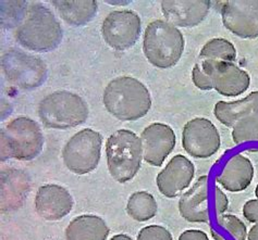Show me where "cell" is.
<instances>
[{"label": "cell", "instance_id": "obj_13", "mask_svg": "<svg viewBox=\"0 0 258 240\" xmlns=\"http://www.w3.org/2000/svg\"><path fill=\"white\" fill-rule=\"evenodd\" d=\"M143 160L152 167L159 168L175 147L176 137L171 126L164 123H153L145 127L140 136Z\"/></svg>", "mask_w": 258, "mask_h": 240}, {"label": "cell", "instance_id": "obj_3", "mask_svg": "<svg viewBox=\"0 0 258 240\" xmlns=\"http://www.w3.org/2000/svg\"><path fill=\"white\" fill-rule=\"evenodd\" d=\"M182 32L164 20H155L145 30L143 52L147 61L158 68H170L179 62L184 51Z\"/></svg>", "mask_w": 258, "mask_h": 240}, {"label": "cell", "instance_id": "obj_7", "mask_svg": "<svg viewBox=\"0 0 258 240\" xmlns=\"http://www.w3.org/2000/svg\"><path fill=\"white\" fill-rule=\"evenodd\" d=\"M103 136L92 128L74 134L62 149V160L70 172L85 175L97 168L101 155Z\"/></svg>", "mask_w": 258, "mask_h": 240}, {"label": "cell", "instance_id": "obj_26", "mask_svg": "<svg viewBox=\"0 0 258 240\" xmlns=\"http://www.w3.org/2000/svg\"><path fill=\"white\" fill-rule=\"evenodd\" d=\"M232 139L235 145L258 141V115L240 121L232 129Z\"/></svg>", "mask_w": 258, "mask_h": 240}, {"label": "cell", "instance_id": "obj_16", "mask_svg": "<svg viewBox=\"0 0 258 240\" xmlns=\"http://www.w3.org/2000/svg\"><path fill=\"white\" fill-rule=\"evenodd\" d=\"M73 198L64 187L47 184L39 187L35 196V210L46 221H59L70 213Z\"/></svg>", "mask_w": 258, "mask_h": 240}, {"label": "cell", "instance_id": "obj_14", "mask_svg": "<svg viewBox=\"0 0 258 240\" xmlns=\"http://www.w3.org/2000/svg\"><path fill=\"white\" fill-rule=\"evenodd\" d=\"M195 167L185 155L176 154L156 177L159 193L167 198L178 197L192 183Z\"/></svg>", "mask_w": 258, "mask_h": 240}, {"label": "cell", "instance_id": "obj_25", "mask_svg": "<svg viewBox=\"0 0 258 240\" xmlns=\"http://www.w3.org/2000/svg\"><path fill=\"white\" fill-rule=\"evenodd\" d=\"M28 2H2V25L6 29L20 25L28 15Z\"/></svg>", "mask_w": 258, "mask_h": 240}, {"label": "cell", "instance_id": "obj_4", "mask_svg": "<svg viewBox=\"0 0 258 240\" xmlns=\"http://www.w3.org/2000/svg\"><path fill=\"white\" fill-rule=\"evenodd\" d=\"M107 167L115 182L124 184L137 176L143 161L140 137L128 129H119L106 142Z\"/></svg>", "mask_w": 258, "mask_h": 240}, {"label": "cell", "instance_id": "obj_33", "mask_svg": "<svg viewBox=\"0 0 258 240\" xmlns=\"http://www.w3.org/2000/svg\"><path fill=\"white\" fill-rule=\"evenodd\" d=\"M247 240H258V223H256L247 232Z\"/></svg>", "mask_w": 258, "mask_h": 240}, {"label": "cell", "instance_id": "obj_2", "mask_svg": "<svg viewBox=\"0 0 258 240\" xmlns=\"http://www.w3.org/2000/svg\"><path fill=\"white\" fill-rule=\"evenodd\" d=\"M63 30L55 15L44 5L29 6L28 15L18 26L17 42L34 52L55 50L62 42Z\"/></svg>", "mask_w": 258, "mask_h": 240}, {"label": "cell", "instance_id": "obj_20", "mask_svg": "<svg viewBox=\"0 0 258 240\" xmlns=\"http://www.w3.org/2000/svg\"><path fill=\"white\" fill-rule=\"evenodd\" d=\"M109 227L103 218L84 214L74 217L66 228V240H107Z\"/></svg>", "mask_w": 258, "mask_h": 240}, {"label": "cell", "instance_id": "obj_11", "mask_svg": "<svg viewBox=\"0 0 258 240\" xmlns=\"http://www.w3.org/2000/svg\"><path fill=\"white\" fill-rule=\"evenodd\" d=\"M198 64L212 79L215 91L221 96L236 97L249 88V74L233 62L199 61Z\"/></svg>", "mask_w": 258, "mask_h": 240}, {"label": "cell", "instance_id": "obj_36", "mask_svg": "<svg viewBox=\"0 0 258 240\" xmlns=\"http://www.w3.org/2000/svg\"><path fill=\"white\" fill-rule=\"evenodd\" d=\"M255 196H256V199L258 200V185H257L256 188H255Z\"/></svg>", "mask_w": 258, "mask_h": 240}, {"label": "cell", "instance_id": "obj_19", "mask_svg": "<svg viewBox=\"0 0 258 240\" xmlns=\"http://www.w3.org/2000/svg\"><path fill=\"white\" fill-rule=\"evenodd\" d=\"M214 114L221 124L231 128L244 119L258 115V92H252L241 100L218 101L215 105Z\"/></svg>", "mask_w": 258, "mask_h": 240}, {"label": "cell", "instance_id": "obj_23", "mask_svg": "<svg viewBox=\"0 0 258 240\" xmlns=\"http://www.w3.org/2000/svg\"><path fill=\"white\" fill-rule=\"evenodd\" d=\"M158 204L155 197L147 191H137L126 203V213L137 222H146L156 216Z\"/></svg>", "mask_w": 258, "mask_h": 240}, {"label": "cell", "instance_id": "obj_35", "mask_svg": "<svg viewBox=\"0 0 258 240\" xmlns=\"http://www.w3.org/2000/svg\"><path fill=\"white\" fill-rule=\"evenodd\" d=\"M110 240H133L130 236L124 235V234H119V235H115L113 236Z\"/></svg>", "mask_w": 258, "mask_h": 240}, {"label": "cell", "instance_id": "obj_17", "mask_svg": "<svg viewBox=\"0 0 258 240\" xmlns=\"http://www.w3.org/2000/svg\"><path fill=\"white\" fill-rule=\"evenodd\" d=\"M179 212L189 223L209 222V180L207 175L199 177L193 186L181 196Z\"/></svg>", "mask_w": 258, "mask_h": 240}, {"label": "cell", "instance_id": "obj_15", "mask_svg": "<svg viewBox=\"0 0 258 240\" xmlns=\"http://www.w3.org/2000/svg\"><path fill=\"white\" fill-rule=\"evenodd\" d=\"M210 5L209 0H164L161 12L175 27H194L207 18Z\"/></svg>", "mask_w": 258, "mask_h": 240}, {"label": "cell", "instance_id": "obj_9", "mask_svg": "<svg viewBox=\"0 0 258 240\" xmlns=\"http://www.w3.org/2000/svg\"><path fill=\"white\" fill-rule=\"evenodd\" d=\"M141 32V18L132 10L112 11L101 24V35L105 43L117 51L130 49L137 44Z\"/></svg>", "mask_w": 258, "mask_h": 240}, {"label": "cell", "instance_id": "obj_24", "mask_svg": "<svg viewBox=\"0 0 258 240\" xmlns=\"http://www.w3.org/2000/svg\"><path fill=\"white\" fill-rule=\"evenodd\" d=\"M236 49L234 45L226 38H213L202 47L199 61H215V62H234Z\"/></svg>", "mask_w": 258, "mask_h": 240}, {"label": "cell", "instance_id": "obj_1", "mask_svg": "<svg viewBox=\"0 0 258 240\" xmlns=\"http://www.w3.org/2000/svg\"><path fill=\"white\" fill-rule=\"evenodd\" d=\"M103 102L106 110L119 121H138L148 113L152 97L141 81L131 76H119L106 86Z\"/></svg>", "mask_w": 258, "mask_h": 240}, {"label": "cell", "instance_id": "obj_27", "mask_svg": "<svg viewBox=\"0 0 258 240\" xmlns=\"http://www.w3.org/2000/svg\"><path fill=\"white\" fill-rule=\"evenodd\" d=\"M218 225L229 232L234 240H246L247 228L241 219L232 214H222L218 216Z\"/></svg>", "mask_w": 258, "mask_h": 240}, {"label": "cell", "instance_id": "obj_32", "mask_svg": "<svg viewBox=\"0 0 258 240\" xmlns=\"http://www.w3.org/2000/svg\"><path fill=\"white\" fill-rule=\"evenodd\" d=\"M179 240H209L205 231L200 229H187L179 236Z\"/></svg>", "mask_w": 258, "mask_h": 240}, {"label": "cell", "instance_id": "obj_10", "mask_svg": "<svg viewBox=\"0 0 258 240\" xmlns=\"http://www.w3.org/2000/svg\"><path fill=\"white\" fill-rule=\"evenodd\" d=\"M220 134L212 121L195 118L188 121L182 131V147L196 159H208L218 151Z\"/></svg>", "mask_w": 258, "mask_h": 240}, {"label": "cell", "instance_id": "obj_34", "mask_svg": "<svg viewBox=\"0 0 258 240\" xmlns=\"http://www.w3.org/2000/svg\"><path fill=\"white\" fill-rule=\"evenodd\" d=\"M210 234H212L213 238L215 240H227L225 237H223L220 232H218L217 230H215L214 228H210Z\"/></svg>", "mask_w": 258, "mask_h": 240}, {"label": "cell", "instance_id": "obj_6", "mask_svg": "<svg viewBox=\"0 0 258 240\" xmlns=\"http://www.w3.org/2000/svg\"><path fill=\"white\" fill-rule=\"evenodd\" d=\"M88 106L79 95L61 91L47 95L38 105L43 125L51 129H69L82 125L88 118Z\"/></svg>", "mask_w": 258, "mask_h": 240}, {"label": "cell", "instance_id": "obj_5", "mask_svg": "<svg viewBox=\"0 0 258 240\" xmlns=\"http://www.w3.org/2000/svg\"><path fill=\"white\" fill-rule=\"evenodd\" d=\"M2 161H31L43 151L44 136L38 123L26 116L10 121L2 128Z\"/></svg>", "mask_w": 258, "mask_h": 240}, {"label": "cell", "instance_id": "obj_31", "mask_svg": "<svg viewBox=\"0 0 258 240\" xmlns=\"http://www.w3.org/2000/svg\"><path fill=\"white\" fill-rule=\"evenodd\" d=\"M243 215L249 223H258V200H248L243 205Z\"/></svg>", "mask_w": 258, "mask_h": 240}, {"label": "cell", "instance_id": "obj_28", "mask_svg": "<svg viewBox=\"0 0 258 240\" xmlns=\"http://www.w3.org/2000/svg\"><path fill=\"white\" fill-rule=\"evenodd\" d=\"M137 240H173V238L164 226L149 225L140 230Z\"/></svg>", "mask_w": 258, "mask_h": 240}, {"label": "cell", "instance_id": "obj_22", "mask_svg": "<svg viewBox=\"0 0 258 240\" xmlns=\"http://www.w3.org/2000/svg\"><path fill=\"white\" fill-rule=\"evenodd\" d=\"M28 177L25 174L20 172L19 170H11L9 172L2 173V205L3 210H8L9 207L13 209L24 201L28 187H21L28 184Z\"/></svg>", "mask_w": 258, "mask_h": 240}, {"label": "cell", "instance_id": "obj_18", "mask_svg": "<svg viewBox=\"0 0 258 240\" xmlns=\"http://www.w3.org/2000/svg\"><path fill=\"white\" fill-rule=\"evenodd\" d=\"M254 178V167L248 157L241 153L234 154L227 161L217 183L230 193H240L245 190Z\"/></svg>", "mask_w": 258, "mask_h": 240}, {"label": "cell", "instance_id": "obj_30", "mask_svg": "<svg viewBox=\"0 0 258 240\" xmlns=\"http://www.w3.org/2000/svg\"><path fill=\"white\" fill-rule=\"evenodd\" d=\"M215 203H216V213L218 216L225 214L229 207V200L227 195L218 186H215Z\"/></svg>", "mask_w": 258, "mask_h": 240}, {"label": "cell", "instance_id": "obj_21", "mask_svg": "<svg viewBox=\"0 0 258 240\" xmlns=\"http://www.w3.org/2000/svg\"><path fill=\"white\" fill-rule=\"evenodd\" d=\"M60 18L72 26H83L96 17L98 5L96 0H53Z\"/></svg>", "mask_w": 258, "mask_h": 240}, {"label": "cell", "instance_id": "obj_29", "mask_svg": "<svg viewBox=\"0 0 258 240\" xmlns=\"http://www.w3.org/2000/svg\"><path fill=\"white\" fill-rule=\"evenodd\" d=\"M192 81L195 87H198L199 89H201V91L207 92L214 89L212 79H210V77L207 74H205L202 71V68L198 63L194 65L192 70Z\"/></svg>", "mask_w": 258, "mask_h": 240}, {"label": "cell", "instance_id": "obj_8", "mask_svg": "<svg viewBox=\"0 0 258 240\" xmlns=\"http://www.w3.org/2000/svg\"><path fill=\"white\" fill-rule=\"evenodd\" d=\"M2 66L7 79L22 89L42 86L48 74L43 60L20 50L6 52L2 58Z\"/></svg>", "mask_w": 258, "mask_h": 240}, {"label": "cell", "instance_id": "obj_12", "mask_svg": "<svg viewBox=\"0 0 258 240\" xmlns=\"http://www.w3.org/2000/svg\"><path fill=\"white\" fill-rule=\"evenodd\" d=\"M221 19L235 36L258 38V0H228L221 7Z\"/></svg>", "mask_w": 258, "mask_h": 240}]
</instances>
